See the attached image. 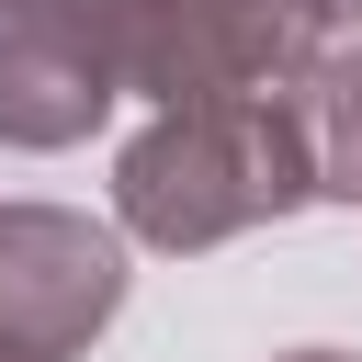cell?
<instances>
[{"mask_svg": "<svg viewBox=\"0 0 362 362\" xmlns=\"http://www.w3.org/2000/svg\"><path fill=\"white\" fill-rule=\"evenodd\" d=\"M124 305V238L79 204H0V339L79 362Z\"/></svg>", "mask_w": 362, "mask_h": 362, "instance_id": "cell-3", "label": "cell"}, {"mask_svg": "<svg viewBox=\"0 0 362 362\" xmlns=\"http://www.w3.org/2000/svg\"><path fill=\"white\" fill-rule=\"evenodd\" d=\"M317 11H328V23H351V34H362V0H317Z\"/></svg>", "mask_w": 362, "mask_h": 362, "instance_id": "cell-6", "label": "cell"}, {"mask_svg": "<svg viewBox=\"0 0 362 362\" xmlns=\"http://www.w3.org/2000/svg\"><path fill=\"white\" fill-rule=\"evenodd\" d=\"M351 204H362V192H351Z\"/></svg>", "mask_w": 362, "mask_h": 362, "instance_id": "cell-10", "label": "cell"}, {"mask_svg": "<svg viewBox=\"0 0 362 362\" xmlns=\"http://www.w3.org/2000/svg\"><path fill=\"white\" fill-rule=\"evenodd\" d=\"M79 23L113 57V90L147 102H226V90H283L317 45V0H79Z\"/></svg>", "mask_w": 362, "mask_h": 362, "instance_id": "cell-2", "label": "cell"}, {"mask_svg": "<svg viewBox=\"0 0 362 362\" xmlns=\"http://www.w3.org/2000/svg\"><path fill=\"white\" fill-rule=\"evenodd\" d=\"M0 362H34V351H11V339H0Z\"/></svg>", "mask_w": 362, "mask_h": 362, "instance_id": "cell-8", "label": "cell"}, {"mask_svg": "<svg viewBox=\"0 0 362 362\" xmlns=\"http://www.w3.org/2000/svg\"><path fill=\"white\" fill-rule=\"evenodd\" d=\"M113 57L79 23V0H11L0 11V147H79L113 113Z\"/></svg>", "mask_w": 362, "mask_h": 362, "instance_id": "cell-4", "label": "cell"}, {"mask_svg": "<svg viewBox=\"0 0 362 362\" xmlns=\"http://www.w3.org/2000/svg\"><path fill=\"white\" fill-rule=\"evenodd\" d=\"M283 362H351V351H283Z\"/></svg>", "mask_w": 362, "mask_h": 362, "instance_id": "cell-7", "label": "cell"}, {"mask_svg": "<svg viewBox=\"0 0 362 362\" xmlns=\"http://www.w3.org/2000/svg\"><path fill=\"white\" fill-rule=\"evenodd\" d=\"M0 11H11V0H0Z\"/></svg>", "mask_w": 362, "mask_h": 362, "instance_id": "cell-9", "label": "cell"}, {"mask_svg": "<svg viewBox=\"0 0 362 362\" xmlns=\"http://www.w3.org/2000/svg\"><path fill=\"white\" fill-rule=\"evenodd\" d=\"M317 204V170H305V136H294V102L283 90H226V102H158L124 158H113V226L192 260V249H226L272 215Z\"/></svg>", "mask_w": 362, "mask_h": 362, "instance_id": "cell-1", "label": "cell"}, {"mask_svg": "<svg viewBox=\"0 0 362 362\" xmlns=\"http://www.w3.org/2000/svg\"><path fill=\"white\" fill-rule=\"evenodd\" d=\"M283 102H294L317 204H351V192H362V45H317V57L283 79Z\"/></svg>", "mask_w": 362, "mask_h": 362, "instance_id": "cell-5", "label": "cell"}]
</instances>
